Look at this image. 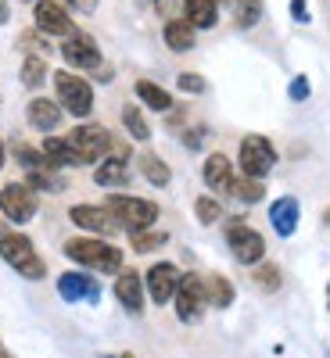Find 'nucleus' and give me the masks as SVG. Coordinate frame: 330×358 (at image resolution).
Masks as SVG:
<instances>
[{
	"mask_svg": "<svg viewBox=\"0 0 330 358\" xmlns=\"http://www.w3.org/2000/svg\"><path fill=\"white\" fill-rule=\"evenodd\" d=\"M50 83H54L57 104H62L69 115L86 118L90 111H94V86H90L83 76H76V72L62 69V72H54V76H50Z\"/></svg>",
	"mask_w": 330,
	"mask_h": 358,
	"instance_id": "20e7f679",
	"label": "nucleus"
},
{
	"mask_svg": "<svg viewBox=\"0 0 330 358\" xmlns=\"http://www.w3.org/2000/svg\"><path fill=\"white\" fill-rule=\"evenodd\" d=\"M8 165V147H4V140H0V169Z\"/></svg>",
	"mask_w": 330,
	"mask_h": 358,
	"instance_id": "37998d69",
	"label": "nucleus"
},
{
	"mask_svg": "<svg viewBox=\"0 0 330 358\" xmlns=\"http://www.w3.org/2000/svg\"><path fill=\"white\" fill-rule=\"evenodd\" d=\"M162 40H165V47H169V50L187 54V50H194L198 29H194L187 18H165V25H162Z\"/></svg>",
	"mask_w": 330,
	"mask_h": 358,
	"instance_id": "a211bd4d",
	"label": "nucleus"
},
{
	"mask_svg": "<svg viewBox=\"0 0 330 358\" xmlns=\"http://www.w3.org/2000/svg\"><path fill=\"white\" fill-rule=\"evenodd\" d=\"M65 255L83 268H94V273H118L123 268V251L108 244L104 236H72V241H65Z\"/></svg>",
	"mask_w": 330,
	"mask_h": 358,
	"instance_id": "f257e3e1",
	"label": "nucleus"
},
{
	"mask_svg": "<svg viewBox=\"0 0 330 358\" xmlns=\"http://www.w3.org/2000/svg\"><path fill=\"white\" fill-rule=\"evenodd\" d=\"M137 97L144 101V108H151V111H169L172 108V94H169V90L165 86H158V83H151V79H137Z\"/></svg>",
	"mask_w": 330,
	"mask_h": 358,
	"instance_id": "5701e85b",
	"label": "nucleus"
},
{
	"mask_svg": "<svg viewBox=\"0 0 330 358\" xmlns=\"http://www.w3.org/2000/svg\"><path fill=\"white\" fill-rule=\"evenodd\" d=\"M97 358H137V355H130V351H101Z\"/></svg>",
	"mask_w": 330,
	"mask_h": 358,
	"instance_id": "79ce46f5",
	"label": "nucleus"
},
{
	"mask_svg": "<svg viewBox=\"0 0 330 358\" xmlns=\"http://www.w3.org/2000/svg\"><path fill=\"white\" fill-rule=\"evenodd\" d=\"M65 8H72L79 15H90V11H97V0H65Z\"/></svg>",
	"mask_w": 330,
	"mask_h": 358,
	"instance_id": "58836bf2",
	"label": "nucleus"
},
{
	"mask_svg": "<svg viewBox=\"0 0 330 358\" xmlns=\"http://www.w3.org/2000/svg\"><path fill=\"white\" fill-rule=\"evenodd\" d=\"M298 219H302V204H298V197H277L273 204H269V222H273L277 236H294Z\"/></svg>",
	"mask_w": 330,
	"mask_h": 358,
	"instance_id": "f3484780",
	"label": "nucleus"
},
{
	"mask_svg": "<svg viewBox=\"0 0 330 358\" xmlns=\"http://www.w3.org/2000/svg\"><path fill=\"white\" fill-rule=\"evenodd\" d=\"M309 94H312L309 79H305V76H294L291 86H287V97H291V101H309Z\"/></svg>",
	"mask_w": 330,
	"mask_h": 358,
	"instance_id": "c9c22d12",
	"label": "nucleus"
},
{
	"mask_svg": "<svg viewBox=\"0 0 330 358\" xmlns=\"http://www.w3.org/2000/svg\"><path fill=\"white\" fill-rule=\"evenodd\" d=\"M201 140H205V129H191L187 133V147H201Z\"/></svg>",
	"mask_w": 330,
	"mask_h": 358,
	"instance_id": "ea45409f",
	"label": "nucleus"
},
{
	"mask_svg": "<svg viewBox=\"0 0 330 358\" xmlns=\"http://www.w3.org/2000/svg\"><path fill=\"white\" fill-rule=\"evenodd\" d=\"M57 294H62V301H69V305H76V301L97 305L101 301L97 280H90L86 273H62V276H57Z\"/></svg>",
	"mask_w": 330,
	"mask_h": 358,
	"instance_id": "2eb2a0df",
	"label": "nucleus"
},
{
	"mask_svg": "<svg viewBox=\"0 0 330 358\" xmlns=\"http://www.w3.org/2000/svg\"><path fill=\"white\" fill-rule=\"evenodd\" d=\"M36 208H40V201H36V190L29 183H4L0 187V212H4L15 226L33 219Z\"/></svg>",
	"mask_w": 330,
	"mask_h": 358,
	"instance_id": "1a4fd4ad",
	"label": "nucleus"
},
{
	"mask_svg": "<svg viewBox=\"0 0 330 358\" xmlns=\"http://www.w3.org/2000/svg\"><path fill=\"white\" fill-rule=\"evenodd\" d=\"M0 258H4L15 273L22 280H29V283H36V280L47 276V265H43L40 251L33 248V241H29L25 233H15V229L0 233Z\"/></svg>",
	"mask_w": 330,
	"mask_h": 358,
	"instance_id": "f03ea898",
	"label": "nucleus"
},
{
	"mask_svg": "<svg viewBox=\"0 0 330 358\" xmlns=\"http://www.w3.org/2000/svg\"><path fill=\"white\" fill-rule=\"evenodd\" d=\"M137 165H140V176H144L151 187H169L172 172H169V165H165L155 151H144V155L137 158Z\"/></svg>",
	"mask_w": 330,
	"mask_h": 358,
	"instance_id": "b1692460",
	"label": "nucleus"
},
{
	"mask_svg": "<svg viewBox=\"0 0 330 358\" xmlns=\"http://www.w3.org/2000/svg\"><path fill=\"white\" fill-rule=\"evenodd\" d=\"M62 57H65V65L76 69V72H94L104 65V57H101V47L94 36H86V33H72L62 40Z\"/></svg>",
	"mask_w": 330,
	"mask_h": 358,
	"instance_id": "9d476101",
	"label": "nucleus"
},
{
	"mask_svg": "<svg viewBox=\"0 0 330 358\" xmlns=\"http://www.w3.org/2000/svg\"><path fill=\"white\" fill-rule=\"evenodd\" d=\"M237 165H241V176H252V179H266L277 165V147L269 143L266 136L252 133L241 140V151H237Z\"/></svg>",
	"mask_w": 330,
	"mask_h": 358,
	"instance_id": "423d86ee",
	"label": "nucleus"
},
{
	"mask_svg": "<svg viewBox=\"0 0 330 358\" xmlns=\"http://www.w3.org/2000/svg\"><path fill=\"white\" fill-rule=\"evenodd\" d=\"M0 22H8V4L0 0Z\"/></svg>",
	"mask_w": 330,
	"mask_h": 358,
	"instance_id": "c03bdc74",
	"label": "nucleus"
},
{
	"mask_svg": "<svg viewBox=\"0 0 330 358\" xmlns=\"http://www.w3.org/2000/svg\"><path fill=\"white\" fill-rule=\"evenodd\" d=\"M205 297H208V308H230L233 301V283L219 273L205 276Z\"/></svg>",
	"mask_w": 330,
	"mask_h": 358,
	"instance_id": "393cba45",
	"label": "nucleus"
},
{
	"mask_svg": "<svg viewBox=\"0 0 330 358\" xmlns=\"http://www.w3.org/2000/svg\"><path fill=\"white\" fill-rule=\"evenodd\" d=\"M233 18L241 29H255L262 18V0H233Z\"/></svg>",
	"mask_w": 330,
	"mask_h": 358,
	"instance_id": "7c9ffc66",
	"label": "nucleus"
},
{
	"mask_svg": "<svg viewBox=\"0 0 330 358\" xmlns=\"http://www.w3.org/2000/svg\"><path fill=\"white\" fill-rule=\"evenodd\" d=\"M291 15H294V22H302V25H309V22H312L305 0H291Z\"/></svg>",
	"mask_w": 330,
	"mask_h": 358,
	"instance_id": "4c0bfd02",
	"label": "nucleus"
},
{
	"mask_svg": "<svg viewBox=\"0 0 330 358\" xmlns=\"http://www.w3.org/2000/svg\"><path fill=\"white\" fill-rule=\"evenodd\" d=\"M130 236H133V251H140V255L169 244V233H162V229H155V226H151V229H140V233H130Z\"/></svg>",
	"mask_w": 330,
	"mask_h": 358,
	"instance_id": "2f4dec72",
	"label": "nucleus"
},
{
	"mask_svg": "<svg viewBox=\"0 0 330 358\" xmlns=\"http://www.w3.org/2000/svg\"><path fill=\"white\" fill-rule=\"evenodd\" d=\"M33 22H36V33L43 36H72L76 33V22L69 15L65 4H57V0H36L33 4Z\"/></svg>",
	"mask_w": 330,
	"mask_h": 358,
	"instance_id": "9b49d317",
	"label": "nucleus"
},
{
	"mask_svg": "<svg viewBox=\"0 0 330 358\" xmlns=\"http://www.w3.org/2000/svg\"><path fill=\"white\" fill-rule=\"evenodd\" d=\"M230 194H233L237 201H245V204H259V201L266 197V187H262V179H252V176H241V179H237V176H233Z\"/></svg>",
	"mask_w": 330,
	"mask_h": 358,
	"instance_id": "c85d7f7f",
	"label": "nucleus"
},
{
	"mask_svg": "<svg viewBox=\"0 0 330 358\" xmlns=\"http://www.w3.org/2000/svg\"><path fill=\"white\" fill-rule=\"evenodd\" d=\"M18 47H22L25 54H43V50H47V43H43L36 33H22V36H18Z\"/></svg>",
	"mask_w": 330,
	"mask_h": 358,
	"instance_id": "e433bc0d",
	"label": "nucleus"
},
{
	"mask_svg": "<svg viewBox=\"0 0 330 358\" xmlns=\"http://www.w3.org/2000/svg\"><path fill=\"white\" fill-rule=\"evenodd\" d=\"M104 208L118 219V226L140 233V229H151L158 222V204L155 201H144V197H130V194H111L104 201Z\"/></svg>",
	"mask_w": 330,
	"mask_h": 358,
	"instance_id": "7ed1b4c3",
	"label": "nucleus"
},
{
	"mask_svg": "<svg viewBox=\"0 0 330 358\" xmlns=\"http://www.w3.org/2000/svg\"><path fill=\"white\" fill-rule=\"evenodd\" d=\"M184 18L194 29H216L219 22V4L216 0H184Z\"/></svg>",
	"mask_w": 330,
	"mask_h": 358,
	"instance_id": "4be33fe9",
	"label": "nucleus"
},
{
	"mask_svg": "<svg viewBox=\"0 0 330 358\" xmlns=\"http://www.w3.org/2000/svg\"><path fill=\"white\" fill-rule=\"evenodd\" d=\"M62 115H65V108L57 104V101H50V97H33V101H29V108H25L29 126L40 129V133H54L57 126H62Z\"/></svg>",
	"mask_w": 330,
	"mask_h": 358,
	"instance_id": "dca6fc26",
	"label": "nucleus"
},
{
	"mask_svg": "<svg viewBox=\"0 0 330 358\" xmlns=\"http://www.w3.org/2000/svg\"><path fill=\"white\" fill-rule=\"evenodd\" d=\"M172 8H176V0H158V11H162V18H172Z\"/></svg>",
	"mask_w": 330,
	"mask_h": 358,
	"instance_id": "a19ab883",
	"label": "nucleus"
},
{
	"mask_svg": "<svg viewBox=\"0 0 330 358\" xmlns=\"http://www.w3.org/2000/svg\"><path fill=\"white\" fill-rule=\"evenodd\" d=\"M69 219H72L79 229L94 233V236H115L118 229H123L108 208H97V204H72V208H69Z\"/></svg>",
	"mask_w": 330,
	"mask_h": 358,
	"instance_id": "f8f14e48",
	"label": "nucleus"
},
{
	"mask_svg": "<svg viewBox=\"0 0 330 358\" xmlns=\"http://www.w3.org/2000/svg\"><path fill=\"white\" fill-rule=\"evenodd\" d=\"M252 283H255V290H262V294H277V290L284 287L280 265H273V262H259V265H255V273H252Z\"/></svg>",
	"mask_w": 330,
	"mask_h": 358,
	"instance_id": "a878e982",
	"label": "nucleus"
},
{
	"mask_svg": "<svg viewBox=\"0 0 330 358\" xmlns=\"http://www.w3.org/2000/svg\"><path fill=\"white\" fill-rule=\"evenodd\" d=\"M176 86L184 90V94H205V79L198 72H179L176 76Z\"/></svg>",
	"mask_w": 330,
	"mask_h": 358,
	"instance_id": "f704fd0d",
	"label": "nucleus"
},
{
	"mask_svg": "<svg viewBox=\"0 0 330 358\" xmlns=\"http://www.w3.org/2000/svg\"><path fill=\"white\" fill-rule=\"evenodd\" d=\"M25 4H36V0H25Z\"/></svg>",
	"mask_w": 330,
	"mask_h": 358,
	"instance_id": "de8ad7c7",
	"label": "nucleus"
},
{
	"mask_svg": "<svg viewBox=\"0 0 330 358\" xmlns=\"http://www.w3.org/2000/svg\"><path fill=\"white\" fill-rule=\"evenodd\" d=\"M94 183H97V187H126V183H130L126 158H118V155L101 158L97 169H94Z\"/></svg>",
	"mask_w": 330,
	"mask_h": 358,
	"instance_id": "412c9836",
	"label": "nucleus"
},
{
	"mask_svg": "<svg viewBox=\"0 0 330 358\" xmlns=\"http://www.w3.org/2000/svg\"><path fill=\"white\" fill-rule=\"evenodd\" d=\"M115 301L123 305L130 315L144 312V276L137 273V268H118V276H115Z\"/></svg>",
	"mask_w": 330,
	"mask_h": 358,
	"instance_id": "4468645a",
	"label": "nucleus"
},
{
	"mask_svg": "<svg viewBox=\"0 0 330 358\" xmlns=\"http://www.w3.org/2000/svg\"><path fill=\"white\" fill-rule=\"evenodd\" d=\"M172 305H176V319L179 322H201L205 308H208V297H205V276L198 273H187V276H179V287L172 294Z\"/></svg>",
	"mask_w": 330,
	"mask_h": 358,
	"instance_id": "39448f33",
	"label": "nucleus"
},
{
	"mask_svg": "<svg viewBox=\"0 0 330 358\" xmlns=\"http://www.w3.org/2000/svg\"><path fill=\"white\" fill-rule=\"evenodd\" d=\"M323 222H326V226H330V208H326V212H323Z\"/></svg>",
	"mask_w": 330,
	"mask_h": 358,
	"instance_id": "a18cd8bd",
	"label": "nucleus"
},
{
	"mask_svg": "<svg viewBox=\"0 0 330 358\" xmlns=\"http://www.w3.org/2000/svg\"><path fill=\"white\" fill-rule=\"evenodd\" d=\"M194 215H198L201 226H212V222L223 219V204H219L216 197H198V201H194Z\"/></svg>",
	"mask_w": 330,
	"mask_h": 358,
	"instance_id": "473e14b6",
	"label": "nucleus"
},
{
	"mask_svg": "<svg viewBox=\"0 0 330 358\" xmlns=\"http://www.w3.org/2000/svg\"><path fill=\"white\" fill-rule=\"evenodd\" d=\"M326 308H330V290H326Z\"/></svg>",
	"mask_w": 330,
	"mask_h": 358,
	"instance_id": "49530a36",
	"label": "nucleus"
},
{
	"mask_svg": "<svg viewBox=\"0 0 330 358\" xmlns=\"http://www.w3.org/2000/svg\"><path fill=\"white\" fill-rule=\"evenodd\" d=\"M76 151H79V158L86 162V165H97L101 158H108L111 155V133L104 129V126H97V122H83V126H76L69 136H65Z\"/></svg>",
	"mask_w": 330,
	"mask_h": 358,
	"instance_id": "6e6552de",
	"label": "nucleus"
},
{
	"mask_svg": "<svg viewBox=\"0 0 330 358\" xmlns=\"http://www.w3.org/2000/svg\"><path fill=\"white\" fill-rule=\"evenodd\" d=\"M201 176H205V183L212 187V190H223L230 194V183H233V165L226 155H208L205 165H201Z\"/></svg>",
	"mask_w": 330,
	"mask_h": 358,
	"instance_id": "aec40b11",
	"label": "nucleus"
},
{
	"mask_svg": "<svg viewBox=\"0 0 330 358\" xmlns=\"http://www.w3.org/2000/svg\"><path fill=\"white\" fill-rule=\"evenodd\" d=\"M47 62H43V54H25V62H22V83L29 86V90H36V86H43L47 83Z\"/></svg>",
	"mask_w": 330,
	"mask_h": 358,
	"instance_id": "c756f323",
	"label": "nucleus"
},
{
	"mask_svg": "<svg viewBox=\"0 0 330 358\" xmlns=\"http://www.w3.org/2000/svg\"><path fill=\"white\" fill-rule=\"evenodd\" d=\"M25 183L33 187L36 194H43V190H50V194H57L65 187V179L57 176L54 169H25Z\"/></svg>",
	"mask_w": 330,
	"mask_h": 358,
	"instance_id": "cd10ccee",
	"label": "nucleus"
},
{
	"mask_svg": "<svg viewBox=\"0 0 330 358\" xmlns=\"http://www.w3.org/2000/svg\"><path fill=\"white\" fill-rule=\"evenodd\" d=\"M40 151L47 155V162H50L54 169H83V165H86V162L79 158V151H76L65 136H47Z\"/></svg>",
	"mask_w": 330,
	"mask_h": 358,
	"instance_id": "6ab92c4d",
	"label": "nucleus"
},
{
	"mask_svg": "<svg viewBox=\"0 0 330 358\" xmlns=\"http://www.w3.org/2000/svg\"><path fill=\"white\" fill-rule=\"evenodd\" d=\"M15 158H18V165H25V169H54L43 151H36V147H25V143L15 147Z\"/></svg>",
	"mask_w": 330,
	"mask_h": 358,
	"instance_id": "72a5a7b5",
	"label": "nucleus"
},
{
	"mask_svg": "<svg viewBox=\"0 0 330 358\" xmlns=\"http://www.w3.org/2000/svg\"><path fill=\"white\" fill-rule=\"evenodd\" d=\"M179 276H184V273H179L172 262H155L151 268H147L144 287H147V294H151L155 305H169L172 301V294L179 287Z\"/></svg>",
	"mask_w": 330,
	"mask_h": 358,
	"instance_id": "ddd939ff",
	"label": "nucleus"
},
{
	"mask_svg": "<svg viewBox=\"0 0 330 358\" xmlns=\"http://www.w3.org/2000/svg\"><path fill=\"white\" fill-rule=\"evenodd\" d=\"M123 126H126V133H130L137 143L151 140V126H147V118H144V111H140L137 104H126V108H123Z\"/></svg>",
	"mask_w": 330,
	"mask_h": 358,
	"instance_id": "bb28decb",
	"label": "nucleus"
},
{
	"mask_svg": "<svg viewBox=\"0 0 330 358\" xmlns=\"http://www.w3.org/2000/svg\"><path fill=\"white\" fill-rule=\"evenodd\" d=\"M226 244H230L233 258L241 262V265H259V262L266 258V241H262V233L252 229L241 215L226 222Z\"/></svg>",
	"mask_w": 330,
	"mask_h": 358,
	"instance_id": "0eeeda50",
	"label": "nucleus"
}]
</instances>
